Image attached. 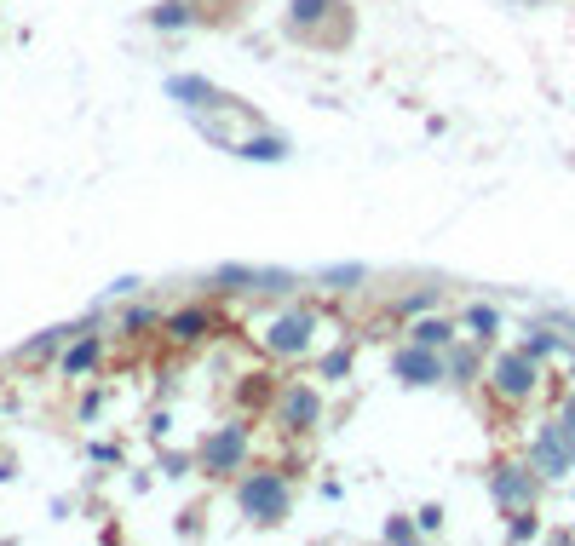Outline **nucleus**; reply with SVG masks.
<instances>
[{"mask_svg":"<svg viewBox=\"0 0 575 546\" xmlns=\"http://www.w3.org/2000/svg\"><path fill=\"white\" fill-rule=\"evenodd\" d=\"M236 501H242L253 524H276L288 512V483H282V472H253V478H242Z\"/></svg>","mask_w":575,"mask_h":546,"instance_id":"obj_1","label":"nucleus"},{"mask_svg":"<svg viewBox=\"0 0 575 546\" xmlns=\"http://www.w3.org/2000/svg\"><path fill=\"white\" fill-rule=\"evenodd\" d=\"M242 449H248V432H242V426H225V432H213V437L202 443V472L225 478L230 466L242 460Z\"/></svg>","mask_w":575,"mask_h":546,"instance_id":"obj_2","label":"nucleus"},{"mask_svg":"<svg viewBox=\"0 0 575 546\" xmlns=\"http://www.w3.org/2000/svg\"><path fill=\"white\" fill-rule=\"evenodd\" d=\"M495 391H501V397H512V403L535 391V363H529V351L501 357V363H495Z\"/></svg>","mask_w":575,"mask_h":546,"instance_id":"obj_3","label":"nucleus"},{"mask_svg":"<svg viewBox=\"0 0 575 546\" xmlns=\"http://www.w3.org/2000/svg\"><path fill=\"white\" fill-rule=\"evenodd\" d=\"M305 340H311V317H276L271 328H265V345L282 351V357H299Z\"/></svg>","mask_w":575,"mask_h":546,"instance_id":"obj_4","label":"nucleus"},{"mask_svg":"<svg viewBox=\"0 0 575 546\" xmlns=\"http://www.w3.org/2000/svg\"><path fill=\"white\" fill-rule=\"evenodd\" d=\"M282 420H288V426H317V391L288 386L282 391Z\"/></svg>","mask_w":575,"mask_h":546,"instance_id":"obj_5","label":"nucleus"},{"mask_svg":"<svg viewBox=\"0 0 575 546\" xmlns=\"http://www.w3.org/2000/svg\"><path fill=\"white\" fill-rule=\"evenodd\" d=\"M397 374H403V380H409V386H432L437 374H443V363H437V357H426V351H397Z\"/></svg>","mask_w":575,"mask_h":546,"instance_id":"obj_6","label":"nucleus"},{"mask_svg":"<svg viewBox=\"0 0 575 546\" xmlns=\"http://www.w3.org/2000/svg\"><path fill=\"white\" fill-rule=\"evenodd\" d=\"M230 150L248 161H282L288 156V138H248V144H230Z\"/></svg>","mask_w":575,"mask_h":546,"instance_id":"obj_7","label":"nucleus"},{"mask_svg":"<svg viewBox=\"0 0 575 546\" xmlns=\"http://www.w3.org/2000/svg\"><path fill=\"white\" fill-rule=\"evenodd\" d=\"M495 495H501V501H518V506H524L529 495H535V483H529L524 472H512V466H506L501 478H495Z\"/></svg>","mask_w":575,"mask_h":546,"instance_id":"obj_8","label":"nucleus"},{"mask_svg":"<svg viewBox=\"0 0 575 546\" xmlns=\"http://www.w3.org/2000/svg\"><path fill=\"white\" fill-rule=\"evenodd\" d=\"M167 334H173V340H202V334H207V317H202V311H179V317L167 322Z\"/></svg>","mask_w":575,"mask_h":546,"instance_id":"obj_9","label":"nucleus"},{"mask_svg":"<svg viewBox=\"0 0 575 546\" xmlns=\"http://www.w3.org/2000/svg\"><path fill=\"white\" fill-rule=\"evenodd\" d=\"M92 363H98V334L69 351V357H64V374H81V368H92Z\"/></svg>","mask_w":575,"mask_h":546,"instance_id":"obj_10","label":"nucleus"},{"mask_svg":"<svg viewBox=\"0 0 575 546\" xmlns=\"http://www.w3.org/2000/svg\"><path fill=\"white\" fill-rule=\"evenodd\" d=\"M466 322L478 328V340H489V334H495V311H489V305H472V311H466Z\"/></svg>","mask_w":575,"mask_h":546,"instance_id":"obj_11","label":"nucleus"},{"mask_svg":"<svg viewBox=\"0 0 575 546\" xmlns=\"http://www.w3.org/2000/svg\"><path fill=\"white\" fill-rule=\"evenodd\" d=\"M443 340H449L443 322H420V328H414V345H443Z\"/></svg>","mask_w":575,"mask_h":546,"instance_id":"obj_12","label":"nucleus"},{"mask_svg":"<svg viewBox=\"0 0 575 546\" xmlns=\"http://www.w3.org/2000/svg\"><path fill=\"white\" fill-rule=\"evenodd\" d=\"M328 12V0H294V23H317Z\"/></svg>","mask_w":575,"mask_h":546,"instance_id":"obj_13","label":"nucleus"},{"mask_svg":"<svg viewBox=\"0 0 575 546\" xmlns=\"http://www.w3.org/2000/svg\"><path fill=\"white\" fill-rule=\"evenodd\" d=\"M150 23L156 29H184V6H161V12H150Z\"/></svg>","mask_w":575,"mask_h":546,"instance_id":"obj_14","label":"nucleus"},{"mask_svg":"<svg viewBox=\"0 0 575 546\" xmlns=\"http://www.w3.org/2000/svg\"><path fill=\"white\" fill-rule=\"evenodd\" d=\"M64 334H69V328H52V334H46V340H35L23 357H46V351H58V345H64Z\"/></svg>","mask_w":575,"mask_h":546,"instance_id":"obj_15","label":"nucleus"},{"mask_svg":"<svg viewBox=\"0 0 575 546\" xmlns=\"http://www.w3.org/2000/svg\"><path fill=\"white\" fill-rule=\"evenodd\" d=\"M345 368H351V351H334V357H328V363H322V374H328V380H340Z\"/></svg>","mask_w":575,"mask_h":546,"instance_id":"obj_16","label":"nucleus"}]
</instances>
